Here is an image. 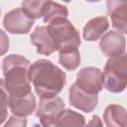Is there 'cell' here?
Here are the masks:
<instances>
[{
  "label": "cell",
  "instance_id": "1",
  "mask_svg": "<svg viewBox=\"0 0 127 127\" xmlns=\"http://www.w3.org/2000/svg\"><path fill=\"white\" fill-rule=\"evenodd\" d=\"M30 80L40 98L57 96L66 84V74L51 61L41 59L29 67Z\"/></svg>",
  "mask_w": 127,
  "mask_h": 127
},
{
  "label": "cell",
  "instance_id": "2",
  "mask_svg": "<svg viewBox=\"0 0 127 127\" xmlns=\"http://www.w3.org/2000/svg\"><path fill=\"white\" fill-rule=\"evenodd\" d=\"M31 63L21 55H8L2 61L4 77L0 81L11 96H22L32 92L29 67Z\"/></svg>",
  "mask_w": 127,
  "mask_h": 127
},
{
  "label": "cell",
  "instance_id": "3",
  "mask_svg": "<svg viewBox=\"0 0 127 127\" xmlns=\"http://www.w3.org/2000/svg\"><path fill=\"white\" fill-rule=\"evenodd\" d=\"M103 86L113 93L122 92L127 87V53L107 60L103 69Z\"/></svg>",
  "mask_w": 127,
  "mask_h": 127
},
{
  "label": "cell",
  "instance_id": "4",
  "mask_svg": "<svg viewBox=\"0 0 127 127\" xmlns=\"http://www.w3.org/2000/svg\"><path fill=\"white\" fill-rule=\"evenodd\" d=\"M57 51L61 52L69 48H79L80 36L77 29L67 18H61L48 24Z\"/></svg>",
  "mask_w": 127,
  "mask_h": 127
},
{
  "label": "cell",
  "instance_id": "5",
  "mask_svg": "<svg viewBox=\"0 0 127 127\" xmlns=\"http://www.w3.org/2000/svg\"><path fill=\"white\" fill-rule=\"evenodd\" d=\"M64 109V102L58 95L48 98H40L36 116L43 126H57L58 119Z\"/></svg>",
  "mask_w": 127,
  "mask_h": 127
},
{
  "label": "cell",
  "instance_id": "6",
  "mask_svg": "<svg viewBox=\"0 0 127 127\" xmlns=\"http://www.w3.org/2000/svg\"><path fill=\"white\" fill-rule=\"evenodd\" d=\"M34 24L35 19L29 17L22 7L7 12L3 18L4 28L8 33L13 35L28 34Z\"/></svg>",
  "mask_w": 127,
  "mask_h": 127
},
{
  "label": "cell",
  "instance_id": "7",
  "mask_svg": "<svg viewBox=\"0 0 127 127\" xmlns=\"http://www.w3.org/2000/svg\"><path fill=\"white\" fill-rule=\"evenodd\" d=\"M75 83L84 91L98 94L103 86V72L95 66L82 67L76 74Z\"/></svg>",
  "mask_w": 127,
  "mask_h": 127
},
{
  "label": "cell",
  "instance_id": "8",
  "mask_svg": "<svg viewBox=\"0 0 127 127\" xmlns=\"http://www.w3.org/2000/svg\"><path fill=\"white\" fill-rule=\"evenodd\" d=\"M68 101L71 106L85 113L93 111L98 104V94H91L82 90L75 82L68 90Z\"/></svg>",
  "mask_w": 127,
  "mask_h": 127
},
{
  "label": "cell",
  "instance_id": "9",
  "mask_svg": "<svg viewBox=\"0 0 127 127\" xmlns=\"http://www.w3.org/2000/svg\"><path fill=\"white\" fill-rule=\"evenodd\" d=\"M106 8L112 27L127 35V0H106Z\"/></svg>",
  "mask_w": 127,
  "mask_h": 127
},
{
  "label": "cell",
  "instance_id": "10",
  "mask_svg": "<svg viewBox=\"0 0 127 127\" xmlns=\"http://www.w3.org/2000/svg\"><path fill=\"white\" fill-rule=\"evenodd\" d=\"M99 48L100 51L108 58L121 55L126 49L125 37L117 31H109L100 38Z\"/></svg>",
  "mask_w": 127,
  "mask_h": 127
},
{
  "label": "cell",
  "instance_id": "11",
  "mask_svg": "<svg viewBox=\"0 0 127 127\" xmlns=\"http://www.w3.org/2000/svg\"><path fill=\"white\" fill-rule=\"evenodd\" d=\"M31 43L37 48V53L44 56H51L57 51L54 39L47 26L37 27L30 35Z\"/></svg>",
  "mask_w": 127,
  "mask_h": 127
},
{
  "label": "cell",
  "instance_id": "12",
  "mask_svg": "<svg viewBox=\"0 0 127 127\" xmlns=\"http://www.w3.org/2000/svg\"><path fill=\"white\" fill-rule=\"evenodd\" d=\"M36 97L32 92L22 96L9 95V109L13 114L17 116L27 117L32 115L36 109Z\"/></svg>",
  "mask_w": 127,
  "mask_h": 127
},
{
  "label": "cell",
  "instance_id": "13",
  "mask_svg": "<svg viewBox=\"0 0 127 127\" xmlns=\"http://www.w3.org/2000/svg\"><path fill=\"white\" fill-rule=\"evenodd\" d=\"M109 21L105 16H98L87 21L82 29V37L85 41L94 42L101 38L109 29Z\"/></svg>",
  "mask_w": 127,
  "mask_h": 127
},
{
  "label": "cell",
  "instance_id": "14",
  "mask_svg": "<svg viewBox=\"0 0 127 127\" xmlns=\"http://www.w3.org/2000/svg\"><path fill=\"white\" fill-rule=\"evenodd\" d=\"M103 120L108 127H126L127 111L119 104H109L103 112Z\"/></svg>",
  "mask_w": 127,
  "mask_h": 127
},
{
  "label": "cell",
  "instance_id": "15",
  "mask_svg": "<svg viewBox=\"0 0 127 127\" xmlns=\"http://www.w3.org/2000/svg\"><path fill=\"white\" fill-rule=\"evenodd\" d=\"M68 16V10L65 6L49 0L44 9H43V13H42V18L44 23L46 24H50L51 22L61 19V18H67Z\"/></svg>",
  "mask_w": 127,
  "mask_h": 127
},
{
  "label": "cell",
  "instance_id": "16",
  "mask_svg": "<svg viewBox=\"0 0 127 127\" xmlns=\"http://www.w3.org/2000/svg\"><path fill=\"white\" fill-rule=\"evenodd\" d=\"M80 54L78 48H69L60 52L59 63L66 70H74L80 64Z\"/></svg>",
  "mask_w": 127,
  "mask_h": 127
},
{
  "label": "cell",
  "instance_id": "17",
  "mask_svg": "<svg viewBox=\"0 0 127 127\" xmlns=\"http://www.w3.org/2000/svg\"><path fill=\"white\" fill-rule=\"evenodd\" d=\"M85 118L82 114L71 109H64L60 115L57 126H84Z\"/></svg>",
  "mask_w": 127,
  "mask_h": 127
},
{
  "label": "cell",
  "instance_id": "18",
  "mask_svg": "<svg viewBox=\"0 0 127 127\" xmlns=\"http://www.w3.org/2000/svg\"><path fill=\"white\" fill-rule=\"evenodd\" d=\"M48 1L49 0H23L22 8L29 17L35 20L40 19L42 18L43 9Z\"/></svg>",
  "mask_w": 127,
  "mask_h": 127
},
{
  "label": "cell",
  "instance_id": "19",
  "mask_svg": "<svg viewBox=\"0 0 127 127\" xmlns=\"http://www.w3.org/2000/svg\"><path fill=\"white\" fill-rule=\"evenodd\" d=\"M1 86V95H0V102H1V120L0 123L3 124L6 120L7 113H8V107H9V95L6 91L5 87L3 85Z\"/></svg>",
  "mask_w": 127,
  "mask_h": 127
},
{
  "label": "cell",
  "instance_id": "20",
  "mask_svg": "<svg viewBox=\"0 0 127 127\" xmlns=\"http://www.w3.org/2000/svg\"><path fill=\"white\" fill-rule=\"evenodd\" d=\"M26 125H27V119L25 117L17 116L15 114L11 115L9 120L4 124L5 127H8V126H20V127H23V126H26Z\"/></svg>",
  "mask_w": 127,
  "mask_h": 127
},
{
  "label": "cell",
  "instance_id": "21",
  "mask_svg": "<svg viewBox=\"0 0 127 127\" xmlns=\"http://www.w3.org/2000/svg\"><path fill=\"white\" fill-rule=\"evenodd\" d=\"M1 35H2V38H3V41H2V48H1V55H4L6 53V51L9 49V39L6 38L5 34L3 31H1Z\"/></svg>",
  "mask_w": 127,
  "mask_h": 127
},
{
  "label": "cell",
  "instance_id": "22",
  "mask_svg": "<svg viewBox=\"0 0 127 127\" xmlns=\"http://www.w3.org/2000/svg\"><path fill=\"white\" fill-rule=\"evenodd\" d=\"M88 125H99V126H101L102 125V122L100 121V119H99V117L97 115H93L92 116V119L88 123Z\"/></svg>",
  "mask_w": 127,
  "mask_h": 127
},
{
  "label": "cell",
  "instance_id": "23",
  "mask_svg": "<svg viewBox=\"0 0 127 127\" xmlns=\"http://www.w3.org/2000/svg\"><path fill=\"white\" fill-rule=\"evenodd\" d=\"M87 2H90V3H95V2H99L100 0H85Z\"/></svg>",
  "mask_w": 127,
  "mask_h": 127
},
{
  "label": "cell",
  "instance_id": "24",
  "mask_svg": "<svg viewBox=\"0 0 127 127\" xmlns=\"http://www.w3.org/2000/svg\"><path fill=\"white\" fill-rule=\"evenodd\" d=\"M62 1L65 2V3H68V2H70V1H72V0H62Z\"/></svg>",
  "mask_w": 127,
  "mask_h": 127
}]
</instances>
